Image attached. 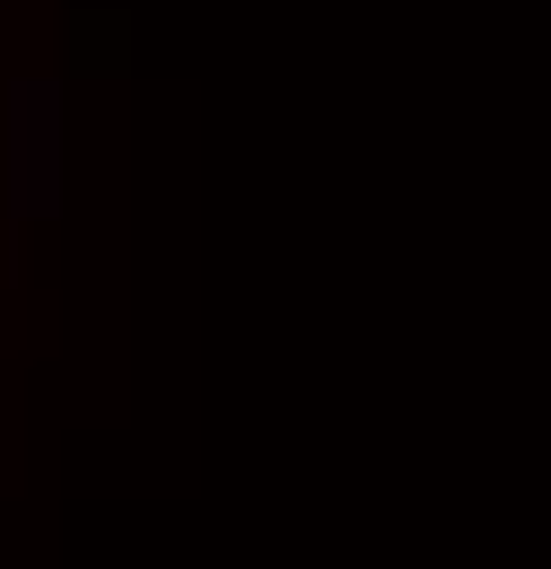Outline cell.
<instances>
[{
    "label": "cell",
    "instance_id": "cell-1",
    "mask_svg": "<svg viewBox=\"0 0 551 569\" xmlns=\"http://www.w3.org/2000/svg\"><path fill=\"white\" fill-rule=\"evenodd\" d=\"M9 219H53L62 211V79H18L9 88Z\"/></svg>",
    "mask_w": 551,
    "mask_h": 569
}]
</instances>
